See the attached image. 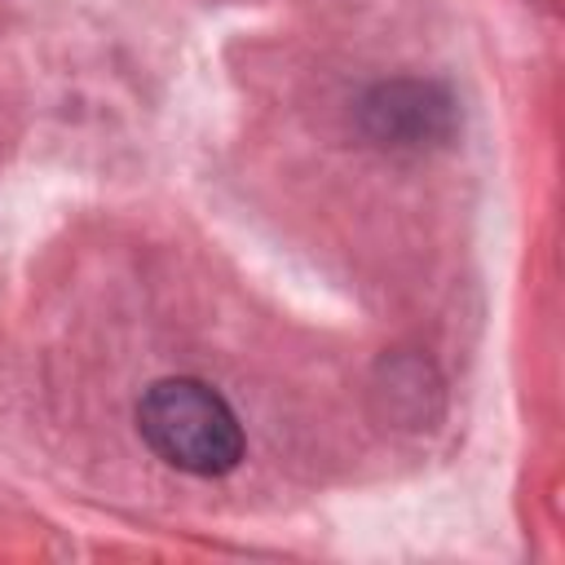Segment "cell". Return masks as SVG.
I'll return each mask as SVG.
<instances>
[{"mask_svg":"<svg viewBox=\"0 0 565 565\" xmlns=\"http://www.w3.org/2000/svg\"><path fill=\"white\" fill-rule=\"evenodd\" d=\"M362 124L380 146L424 150L455 132V102L433 79H388L362 97Z\"/></svg>","mask_w":565,"mask_h":565,"instance_id":"obj_2","label":"cell"},{"mask_svg":"<svg viewBox=\"0 0 565 565\" xmlns=\"http://www.w3.org/2000/svg\"><path fill=\"white\" fill-rule=\"evenodd\" d=\"M137 433L168 468L190 477H225L247 450L234 406L194 375L154 380L137 402Z\"/></svg>","mask_w":565,"mask_h":565,"instance_id":"obj_1","label":"cell"}]
</instances>
